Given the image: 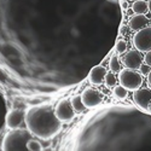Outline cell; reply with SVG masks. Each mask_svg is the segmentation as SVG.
Returning <instances> with one entry per match:
<instances>
[{
	"label": "cell",
	"mask_w": 151,
	"mask_h": 151,
	"mask_svg": "<svg viewBox=\"0 0 151 151\" xmlns=\"http://www.w3.org/2000/svg\"><path fill=\"white\" fill-rule=\"evenodd\" d=\"M24 123L34 137L42 140H50L56 137L63 124L56 115L55 106L50 104H35L30 106L26 111Z\"/></svg>",
	"instance_id": "obj_1"
},
{
	"label": "cell",
	"mask_w": 151,
	"mask_h": 151,
	"mask_svg": "<svg viewBox=\"0 0 151 151\" xmlns=\"http://www.w3.org/2000/svg\"><path fill=\"white\" fill-rule=\"evenodd\" d=\"M34 137L29 129H11L5 137L1 144V150L4 151H26L28 150V142Z\"/></svg>",
	"instance_id": "obj_2"
},
{
	"label": "cell",
	"mask_w": 151,
	"mask_h": 151,
	"mask_svg": "<svg viewBox=\"0 0 151 151\" xmlns=\"http://www.w3.org/2000/svg\"><path fill=\"white\" fill-rule=\"evenodd\" d=\"M119 82L124 88L134 92L139 90L143 85L142 73H138L135 69H129V68L121 69V71L119 73Z\"/></svg>",
	"instance_id": "obj_3"
},
{
	"label": "cell",
	"mask_w": 151,
	"mask_h": 151,
	"mask_svg": "<svg viewBox=\"0 0 151 151\" xmlns=\"http://www.w3.org/2000/svg\"><path fill=\"white\" fill-rule=\"evenodd\" d=\"M55 112L59 121L63 123H70L75 119V115H76V112H75L71 105V100L69 98L60 99L55 106Z\"/></svg>",
	"instance_id": "obj_4"
},
{
	"label": "cell",
	"mask_w": 151,
	"mask_h": 151,
	"mask_svg": "<svg viewBox=\"0 0 151 151\" xmlns=\"http://www.w3.org/2000/svg\"><path fill=\"white\" fill-rule=\"evenodd\" d=\"M133 46L140 52H147L151 50V27H144L133 36Z\"/></svg>",
	"instance_id": "obj_5"
},
{
	"label": "cell",
	"mask_w": 151,
	"mask_h": 151,
	"mask_svg": "<svg viewBox=\"0 0 151 151\" xmlns=\"http://www.w3.org/2000/svg\"><path fill=\"white\" fill-rule=\"evenodd\" d=\"M81 98H82V102L87 109H94L98 105L102 104V102H103V94L98 90L92 88V87L85 88L81 93Z\"/></svg>",
	"instance_id": "obj_6"
},
{
	"label": "cell",
	"mask_w": 151,
	"mask_h": 151,
	"mask_svg": "<svg viewBox=\"0 0 151 151\" xmlns=\"http://www.w3.org/2000/svg\"><path fill=\"white\" fill-rule=\"evenodd\" d=\"M26 119V112L21 109H14L6 115V127L9 129L19 128V126L24 122Z\"/></svg>",
	"instance_id": "obj_7"
},
{
	"label": "cell",
	"mask_w": 151,
	"mask_h": 151,
	"mask_svg": "<svg viewBox=\"0 0 151 151\" xmlns=\"http://www.w3.org/2000/svg\"><path fill=\"white\" fill-rule=\"evenodd\" d=\"M123 64L126 68L129 69H139L143 64V57L140 55V51L138 50H131L123 57Z\"/></svg>",
	"instance_id": "obj_8"
},
{
	"label": "cell",
	"mask_w": 151,
	"mask_h": 151,
	"mask_svg": "<svg viewBox=\"0 0 151 151\" xmlns=\"http://www.w3.org/2000/svg\"><path fill=\"white\" fill-rule=\"evenodd\" d=\"M133 100L139 108L147 109L149 104L151 103V90L139 88V90L134 91L133 92Z\"/></svg>",
	"instance_id": "obj_9"
},
{
	"label": "cell",
	"mask_w": 151,
	"mask_h": 151,
	"mask_svg": "<svg viewBox=\"0 0 151 151\" xmlns=\"http://www.w3.org/2000/svg\"><path fill=\"white\" fill-rule=\"evenodd\" d=\"M106 73L108 71H106V69L103 65H97V67L92 68L90 74H88V81H90V83H92L94 86H99V85L104 83Z\"/></svg>",
	"instance_id": "obj_10"
},
{
	"label": "cell",
	"mask_w": 151,
	"mask_h": 151,
	"mask_svg": "<svg viewBox=\"0 0 151 151\" xmlns=\"http://www.w3.org/2000/svg\"><path fill=\"white\" fill-rule=\"evenodd\" d=\"M149 23V18L145 16V15H139V14H135L134 16H132L129 18V22H128V26L132 30H139L144 27L147 26Z\"/></svg>",
	"instance_id": "obj_11"
},
{
	"label": "cell",
	"mask_w": 151,
	"mask_h": 151,
	"mask_svg": "<svg viewBox=\"0 0 151 151\" xmlns=\"http://www.w3.org/2000/svg\"><path fill=\"white\" fill-rule=\"evenodd\" d=\"M132 10L134 14L146 15L149 12V3H146L145 0H135L132 5Z\"/></svg>",
	"instance_id": "obj_12"
},
{
	"label": "cell",
	"mask_w": 151,
	"mask_h": 151,
	"mask_svg": "<svg viewBox=\"0 0 151 151\" xmlns=\"http://www.w3.org/2000/svg\"><path fill=\"white\" fill-rule=\"evenodd\" d=\"M70 100H71V105H73V108H74V110H75V112H76V114H82V112L87 109V108L85 106L83 102H82L81 94H80V96H74V97H71Z\"/></svg>",
	"instance_id": "obj_13"
},
{
	"label": "cell",
	"mask_w": 151,
	"mask_h": 151,
	"mask_svg": "<svg viewBox=\"0 0 151 151\" xmlns=\"http://www.w3.org/2000/svg\"><path fill=\"white\" fill-rule=\"evenodd\" d=\"M112 93H114L115 98H117V99H126L128 97V90L124 88V87L121 86V85L114 86V88H112Z\"/></svg>",
	"instance_id": "obj_14"
},
{
	"label": "cell",
	"mask_w": 151,
	"mask_h": 151,
	"mask_svg": "<svg viewBox=\"0 0 151 151\" xmlns=\"http://www.w3.org/2000/svg\"><path fill=\"white\" fill-rule=\"evenodd\" d=\"M109 68L114 73H120L121 71V63L117 56H112L109 60Z\"/></svg>",
	"instance_id": "obj_15"
},
{
	"label": "cell",
	"mask_w": 151,
	"mask_h": 151,
	"mask_svg": "<svg viewBox=\"0 0 151 151\" xmlns=\"http://www.w3.org/2000/svg\"><path fill=\"white\" fill-rule=\"evenodd\" d=\"M116 73H114V71H108L106 73V75H105V85L108 86V87H114V86H116V82H117V80H119V78H116V75H115Z\"/></svg>",
	"instance_id": "obj_16"
},
{
	"label": "cell",
	"mask_w": 151,
	"mask_h": 151,
	"mask_svg": "<svg viewBox=\"0 0 151 151\" xmlns=\"http://www.w3.org/2000/svg\"><path fill=\"white\" fill-rule=\"evenodd\" d=\"M28 150L29 151H41V150H44V147L39 140L32 138V139L28 142Z\"/></svg>",
	"instance_id": "obj_17"
},
{
	"label": "cell",
	"mask_w": 151,
	"mask_h": 151,
	"mask_svg": "<svg viewBox=\"0 0 151 151\" xmlns=\"http://www.w3.org/2000/svg\"><path fill=\"white\" fill-rule=\"evenodd\" d=\"M115 50H116L117 55H123L126 52V50H127V42H126L123 39L117 40V42L115 45Z\"/></svg>",
	"instance_id": "obj_18"
},
{
	"label": "cell",
	"mask_w": 151,
	"mask_h": 151,
	"mask_svg": "<svg viewBox=\"0 0 151 151\" xmlns=\"http://www.w3.org/2000/svg\"><path fill=\"white\" fill-rule=\"evenodd\" d=\"M139 71L142 73V75H149L151 71V67L145 63V64H142V67L139 68Z\"/></svg>",
	"instance_id": "obj_19"
},
{
	"label": "cell",
	"mask_w": 151,
	"mask_h": 151,
	"mask_svg": "<svg viewBox=\"0 0 151 151\" xmlns=\"http://www.w3.org/2000/svg\"><path fill=\"white\" fill-rule=\"evenodd\" d=\"M144 60H145L146 64H149V65L151 67V50H150V51H147V52H146V56H145Z\"/></svg>",
	"instance_id": "obj_20"
},
{
	"label": "cell",
	"mask_w": 151,
	"mask_h": 151,
	"mask_svg": "<svg viewBox=\"0 0 151 151\" xmlns=\"http://www.w3.org/2000/svg\"><path fill=\"white\" fill-rule=\"evenodd\" d=\"M147 86H149V88L151 90V71H150V74L147 75Z\"/></svg>",
	"instance_id": "obj_21"
},
{
	"label": "cell",
	"mask_w": 151,
	"mask_h": 151,
	"mask_svg": "<svg viewBox=\"0 0 151 151\" xmlns=\"http://www.w3.org/2000/svg\"><path fill=\"white\" fill-rule=\"evenodd\" d=\"M149 12H151V0H149Z\"/></svg>",
	"instance_id": "obj_22"
},
{
	"label": "cell",
	"mask_w": 151,
	"mask_h": 151,
	"mask_svg": "<svg viewBox=\"0 0 151 151\" xmlns=\"http://www.w3.org/2000/svg\"><path fill=\"white\" fill-rule=\"evenodd\" d=\"M147 110H149V112H150V114H151V103L149 104V108H147Z\"/></svg>",
	"instance_id": "obj_23"
},
{
	"label": "cell",
	"mask_w": 151,
	"mask_h": 151,
	"mask_svg": "<svg viewBox=\"0 0 151 151\" xmlns=\"http://www.w3.org/2000/svg\"><path fill=\"white\" fill-rule=\"evenodd\" d=\"M109 1H111V3H115V1H116V0H109Z\"/></svg>",
	"instance_id": "obj_24"
},
{
	"label": "cell",
	"mask_w": 151,
	"mask_h": 151,
	"mask_svg": "<svg viewBox=\"0 0 151 151\" xmlns=\"http://www.w3.org/2000/svg\"><path fill=\"white\" fill-rule=\"evenodd\" d=\"M0 149H1V147H0Z\"/></svg>",
	"instance_id": "obj_25"
}]
</instances>
